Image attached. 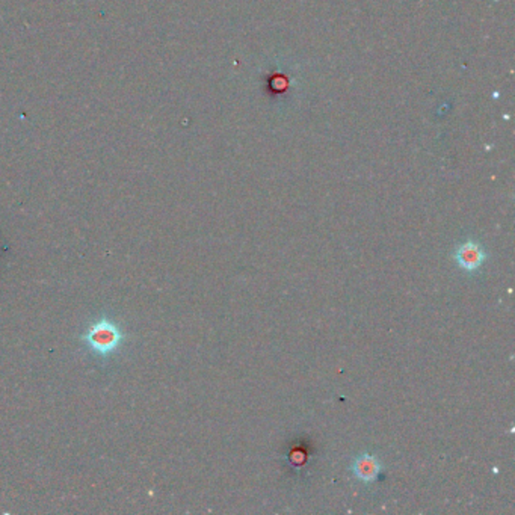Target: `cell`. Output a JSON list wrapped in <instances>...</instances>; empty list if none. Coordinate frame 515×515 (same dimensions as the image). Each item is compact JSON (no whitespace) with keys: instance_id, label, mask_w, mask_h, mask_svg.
Instances as JSON below:
<instances>
[{"instance_id":"obj_3","label":"cell","mask_w":515,"mask_h":515,"mask_svg":"<svg viewBox=\"0 0 515 515\" xmlns=\"http://www.w3.org/2000/svg\"><path fill=\"white\" fill-rule=\"evenodd\" d=\"M352 475L363 484H374L379 479L383 472V464L379 458L371 453H363L357 456L351 465Z\"/></svg>"},{"instance_id":"obj_2","label":"cell","mask_w":515,"mask_h":515,"mask_svg":"<svg viewBox=\"0 0 515 515\" xmlns=\"http://www.w3.org/2000/svg\"><path fill=\"white\" fill-rule=\"evenodd\" d=\"M487 259L488 253L484 250V246L473 239L465 241L455 251L456 265L468 274L478 272Z\"/></svg>"},{"instance_id":"obj_1","label":"cell","mask_w":515,"mask_h":515,"mask_svg":"<svg viewBox=\"0 0 515 515\" xmlns=\"http://www.w3.org/2000/svg\"><path fill=\"white\" fill-rule=\"evenodd\" d=\"M126 339V332L121 330L115 320L108 316L98 318L81 335V340L86 348L103 360L114 355L125 345Z\"/></svg>"}]
</instances>
